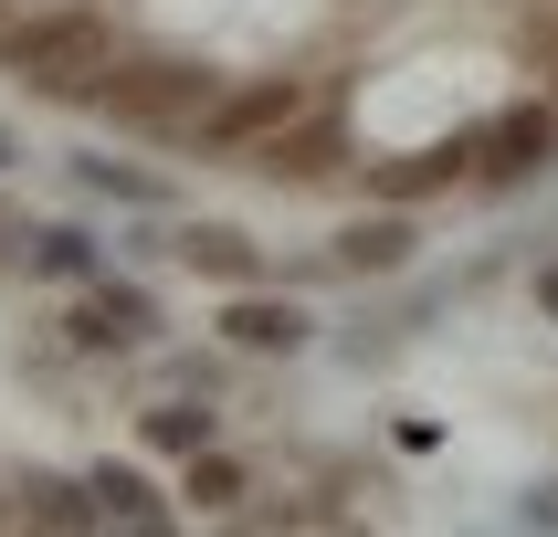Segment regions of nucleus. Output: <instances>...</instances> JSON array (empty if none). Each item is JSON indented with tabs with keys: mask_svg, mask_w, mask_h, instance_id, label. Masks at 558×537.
<instances>
[{
	"mask_svg": "<svg viewBox=\"0 0 558 537\" xmlns=\"http://www.w3.org/2000/svg\"><path fill=\"white\" fill-rule=\"evenodd\" d=\"M0 63L32 95H106L117 85V32L95 22V11H32V22H11Z\"/></svg>",
	"mask_w": 558,
	"mask_h": 537,
	"instance_id": "1",
	"label": "nucleus"
},
{
	"mask_svg": "<svg viewBox=\"0 0 558 537\" xmlns=\"http://www.w3.org/2000/svg\"><path fill=\"white\" fill-rule=\"evenodd\" d=\"M306 106H316V95L295 85V74H264V85H232V95H211L190 137H201V148H221V158H253V148H275V137H284L295 117H306Z\"/></svg>",
	"mask_w": 558,
	"mask_h": 537,
	"instance_id": "2",
	"label": "nucleus"
},
{
	"mask_svg": "<svg viewBox=\"0 0 558 537\" xmlns=\"http://www.w3.org/2000/svg\"><path fill=\"white\" fill-rule=\"evenodd\" d=\"M548 148H558V117L548 106H506L485 137H474V180H527V169H548Z\"/></svg>",
	"mask_w": 558,
	"mask_h": 537,
	"instance_id": "3",
	"label": "nucleus"
},
{
	"mask_svg": "<svg viewBox=\"0 0 558 537\" xmlns=\"http://www.w3.org/2000/svg\"><path fill=\"white\" fill-rule=\"evenodd\" d=\"M148 338H158V306L137 284H95L85 306H74V347L85 358H126V347H148Z\"/></svg>",
	"mask_w": 558,
	"mask_h": 537,
	"instance_id": "4",
	"label": "nucleus"
},
{
	"mask_svg": "<svg viewBox=\"0 0 558 537\" xmlns=\"http://www.w3.org/2000/svg\"><path fill=\"white\" fill-rule=\"evenodd\" d=\"M221 338H232V347H253V358H295V347L316 338V316L295 306V295H253V284H243V295L221 306Z\"/></svg>",
	"mask_w": 558,
	"mask_h": 537,
	"instance_id": "5",
	"label": "nucleus"
},
{
	"mask_svg": "<svg viewBox=\"0 0 558 537\" xmlns=\"http://www.w3.org/2000/svg\"><path fill=\"white\" fill-rule=\"evenodd\" d=\"M95 106H117V117H180V126H201L211 85H201V74H180V63H137V74H117Z\"/></svg>",
	"mask_w": 558,
	"mask_h": 537,
	"instance_id": "6",
	"label": "nucleus"
},
{
	"mask_svg": "<svg viewBox=\"0 0 558 537\" xmlns=\"http://www.w3.org/2000/svg\"><path fill=\"white\" fill-rule=\"evenodd\" d=\"M474 169V137H442V148H411V158H379L369 169V190L379 200H422V190H442V180H464Z\"/></svg>",
	"mask_w": 558,
	"mask_h": 537,
	"instance_id": "7",
	"label": "nucleus"
},
{
	"mask_svg": "<svg viewBox=\"0 0 558 537\" xmlns=\"http://www.w3.org/2000/svg\"><path fill=\"white\" fill-rule=\"evenodd\" d=\"M169 243H180L190 274H211V284H253V243L232 232V221H180Z\"/></svg>",
	"mask_w": 558,
	"mask_h": 537,
	"instance_id": "8",
	"label": "nucleus"
},
{
	"mask_svg": "<svg viewBox=\"0 0 558 537\" xmlns=\"http://www.w3.org/2000/svg\"><path fill=\"white\" fill-rule=\"evenodd\" d=\"M338 264H348V274H401V264H411V221L401 211L348 221V232H338Z\"/></svg>",
	"mask_w": 558,
	"mask_h": 537,
	"instance_id": "9",
	"label": "nucleus"
},
{
	"mask_svg": "<svg viewBox=\"0 0 558 537\" xmlns=\"http://www.w3.org/2000/svg\"><path fill=\"white\" fill-rule=\"evenodd\" d=\"M85 496H95V516H126V527H169L158 485H148V474H126V464H95V474H85Z\"/></svg>",
	"mask_w": 558,
	"mask_h": 537,
	"instance_id": "10",
	"label": "nucleus"
},
{
	"mask_svg": "<svg viewBox=\"0 0 558 537\" xmlns=\"http://www.w3.org/2000/svg\"><path fill=\"white\" fill-rule=\"evenodd\" d=\"M22 516H43V527H85L95 496H85V485H63V474H32V485H22Z\"/></svg>",
	"mask_w": 558,
	"mask_h": 537,
	"instance_id": "11",
	"label": "nucleus"
},
{
	"mask_svg": "<svg viewBox=\"0 0 558 537\" xmlns=\"http://www.w3.org/2000/svg\"><path fill=\"white\" fill-rule=\"evenodd\" d=\"M148 442L190 464V453H211V411H190V401H158V411H148Z\"/></svg>",
	"mask_w": 558,
	"mask_h": 537,
	"instance_id": "12",
	"label": "nucleus"
},
{
	"mask_svg": "<svg viewBox=\"0 0 558 537\" xmlns=\"http://www.w3.org/2000/svg\"><path fill=\"white\" fill-rule=\"evenodd\" d=\"M32 274H95V243H85V232H63V221H53V232H32Z\"/></svg>",
	"mask_w": 558,
	"mask_h": 537,
	"instance_id": "13",
	"label": "nucleus"
},
{
	"mask_svg": "<svg viewBox=\"0 0 558 537\" xmlns=\"http://www.w3.org/2000/svg\"><path fill=\"white\" fill-rule=\"evenodd\" d=\"M180 496H201V505H232V496H243V464H232V453H190Z\"/></svg>",
	"mask_w": 558,
	"mask_h": 537,
	"instance_id": "14",
	"label": "nucleus"
},
{
	"mask_svg": "<svg viewBox=\"0 0 558 537\" xmlns=\"http://www.w3.org/2000/svg\"><path fill=\"white\" fill-rule=\"evenodd\" d=\"M85 190H106V200H158V180H137L117 158H85Z\"/></svg>",
	"mask_w": 558,
	"mask_h": 537,
	"instance_id": "15",
	"label": "nucleus"
},
{
	"mask_svg": "<svg viewBox=\"0 0 558 537\" xmlns=\"http://www.w3.org/2000/svg\"><path fill=\"white\" fill-rule=\"evenodd\" d=\"M0 169H11V126H0Z\"/></svg>",
	"mask_w": 558,
	"mask_h": 537,
	"instance_id": "16",
	"label": "nucleus"
},
{
	"mask_svg": "<svg viewBox=\"0 0 558 537\" xmlns=\"http://www.w3.org/2000/svg\"><path fill=\"white\" fill-rule=\"evenodd\" d=\"M0 42H11V11H0Z\"/></svg>",
	"mask_w": 558,
	"mask_h": 537,
	"instance_id": "17",
	"label": "nucleus"
}]
</instances>
